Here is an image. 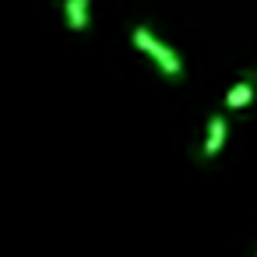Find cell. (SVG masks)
I'll list each match as a JSON object with an SVG mask.
<instances>
[{"mask_svg": "<svg viewBox=\"0 0 257 257\" xmlns=\"http://www.w3.org/2000/svg\"><path fill=\"white\" fill-rule=\"evenodd\" d=\"M60 15L67 32H88L92 29V0H60Z\"/></svg>", "mask_w": 257, "mask_h": 257, "instance_id": "4", "label": "cell"}, {"mask_svg": "<svg viewBox=\"0 0 257 257\" xmlns=\"http://www.w3.org/2000/svg\"><path fill=\"white\" fill-rule=\"evenodd\" d=\"M253 257H257V253H253Z\"/></svg>", "mask_w": 257, "mask_h": 257, "instance_id": "5", "label": "cell"}, {"mask_svg": "<svg viewBox=\"0 0 257 257\" xmlns=\"http://www.w3.org/2000/svg\"><path fill=\"white\" fill-rule=\"evenodd\" d=\"M253 102H257V71L246 67V71H239L236 81L225 88V95H222V113H243V109H250Z\"/></svg>", "mask_w": 257, "mask_h": 257, "instance_id": "2", "label": "cell"}, {"mask_svg": "<svg viewBox=\"0 0 257 257\" xmlns=\"http://www.w3.org/2000/svg\"><path fill=\"white\" fill-rule=\"evenodd\" d=\"M131 43H134L138 53H145V57L159 67V74H166L169 81H183V74H187L183 57H180L166 39H159L148 25H134V29H131Z\"/></svg>", "mask_w": 257, "mask_h": 257, "instance_id": "1", "label": "cell"}, {"mask_svg": "<svg viewBox=\"0 0 257 257\" xmlns=\"http://www.w3.org/2000/svg\"><path fill=\"white\" fill-rule=\"evenodd\" d=\"M229 134H232L229 116H225V113H211L208 123H204V134H201V159H204V162H215V159L222 155Z\"/></svg>", "mask_w": 257, "mask_h": 257, "instance_id": "3", "label": "cell"}]
</instances>
